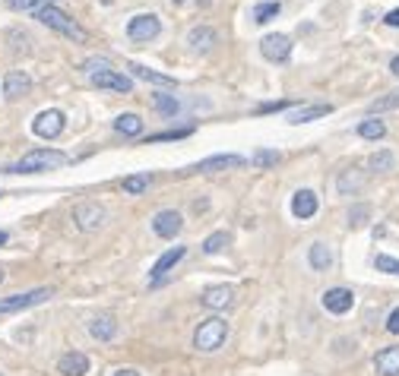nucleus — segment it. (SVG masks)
<instances>
[{"label": "nucleus", "mask_w": 399, "mask_h": 376, "mask_svg": "<svg viewBox=\"0 0 399 376\" xmlns=\"http://www.w3.org/2000/svg\"><path fill=\"white\" fill-rule=\"evenodd\" d=\"M308 263L314 266L317 272H327L330 266H333V250L327 247V244H310V250H308Z\"/></svg>", "instance_id": "obj_23"}, {"label": "nucleus", "mask_w": 399, "mask_h": 376, "mask_svg": "<svg viewBox=\"0 0 399 376\" xmlns=\"http://www.w3.org/2000/svg\"><path fill=\"white\" fill-rule=\"evenodd\" d=\"M64 127H67V118L57 108H48V111H42L32 120V133L42 136V139H57V136L64 133Z\"/></svg>", "instance_id": "obj_5"}, {"label": "nucleus", "mask_w": 399, "mask_h": 376, "mask_svg": "<svg viewBox=\"0 0 399 376\" xmlns=\"http://www.w3.org/2000/svg\"><path fill=\"white\" fill-rule=\"evenodd\" d=\"M89 79H92V86H99V89H114V92H124V95L133 89L130 79L120 76L118 70H92Z\"/></svg>", "instance_id": "obj_10"}, {"label": "nucleus", "mask_w": 399, "mask_h": 376, "mask_svg": "<svg viewBox=\"0 0 399 376\" xmlns=\"http://www.w3.org/2000/svg\"><path fill=\"white\" fill-rule=\"evenodd\" d=\"M73 222L79 224V231H99L105 224V209L99 203H79L73 209Z\"/></svg>", "instance_id": "obj_8"}, {"label": "nucleus", "mask_w": 399, "mask_h": 376, "mask_svg": "<svg viewBox=\"0 0 399 376\" xmlns=\"http://www.w3.org/2000/svg\"><path fill=\"white\" fill-rule=\"evenodd\" d=\"M358 136H361V139H383V136H387V124H383V120L368 118V120L358 124Z\"/></svg>", "instance_id": "obj_26"}, {"label": "nucleus", "mask_w": 399, "mask_h": 376, "mask_svg": "<svg viewBox=\"0 0 399 376\" xmlns=\"http://www.w3.org/2000/svg\"><path fill=\"white\" fill-rule=\"evenodd\" d=\"M225 338H228V323L222 317H209L193 332V348L197 351H215V348H222Z\"/></svg>", "instance_id": "obj_3"}, {"label": "nucleus", "mask_w": 399, "mask_h": 376, "mask_svg": "<svg viewBox=\"0 0 399 376\" xmlns=\"http://www.w3.org/2000/svg\"><path fill=\"white\" fill-rule=\"evenodd\" d=\"M374 370H377V376H399V345H390L383 351H377Z\"/></svg>", "instance_id": "obj_17"}, {"label": "nucleus", "mask_w": 399, "mask_h": 376, "mask_svg": "<svg viewBox=\"0 0 399 376\" xmlns=\"http://www.w3.org/2000/svg\"><path fill=\"white\" fill-rule=\"evenodd\" d=\"M364 183H368V174H364L361 168H346L339 177H336V190H339L342 196H355V193H361Z\"/></svg>", "instance_id": "obj_11"}, {"label": "nucleus", "mask_w": 399, "mask_h": 376, "mask_svg": "<svg viewBox=\"0 0 399 376\" xmlns=\"http://www.w3.org/2000/svg\"><path fill=\"white\" fill-rule=\"evenodd\" d=\"M35 19L38 23H45L48 29H54V32H60V35H67V38H77V42H86V32L79 29L77 23H73L70 16H67L64 10H57L54 4H48V6H38L35 10Z\"/></svg>", "instance_id": "obj_2"}, {"label": "nucleus", "mask_w": 399, "mask_h": 376, "mask_svg": "<svg viewBox=\"0 0 399 376\" xmlns=\"http://www.w3.org/2000/svg\"><path fill=\"white\" fill-rule=\"evenodd\" d=\"M228 247V231H215V234H209L206 241H203V253H219V250H225Z\"/></svg>", "instance_id": "obj_30"}, {"label": "nucleus", "mask_w": 399, "mask_h": 376, "mask_svg": "<svg viewBox=\"0 0 399 376\" xmlns=\"http://www.w3.org/2000/svg\"><path fill=\"white\" fill-rule=\"evenodd\" d=\"M155 108H159L165 118H174L181 105H178V98H174V95H155Z\"/></svg>", "instance_id": "obj_33"}, {"label": "nucleus", "mask_w": 399, "mask_h": 376, "mask_svg": "<svg viewBox=\"0 0 399 376\" xmlns=\"http://www.w3.org/2000/svg\"><path fill=\"white\" fill-rule=\"evenodd\" d=\"M13 6H16V10H35L38 4H42V0H10Z\"/></svg>", "instance_id": "obj_39"}, {"label": "nucleus", "mask_w": 399, "mask_h": 376, "mask_svg": "<svg viewBox=\"0 0 399 376\" xmlns=\"http://www.w3.org/2000/svg\"><path fill=\"white\" fill-rule=\"evenodd\" d=\"M0 282H4V269H0Z\"/></svg>", "instance_id": "obj_44"}, {"label": "nucleus", "mask_w": 399, "mask_h": 376, "mask_svg": "<svg viewBox=\"0 0 399 376\" xmlns=\"http://www.w3.org/2000/svg\"><path fill=\"white\" fill-rule=\"evenodd\" d=\"M371 171H393V165H396V159H393V152H387V149H383V152H374L371 155Z\"/></svg>", "instance_id": "obj_31"}, {"label": "nucleus", "mask_w": 399, "mask_h": 376, "mask_svg": "<svg viewBox=\"0 0 399 376\" xmlns=\"http://www.w3.org/2000/svg\"><path fill=\"white\" fill-rule=\"evenodd\" d=\"M174 4H184V0H174Z\"/></svg>", "instance_id": "obj_45"}, {"label": "nucleus", "mask_w": 399, "mask_h": 376, "mask_svg": "<svg viewBox=\"0 0 399 376\" xmlns=\"http://www.w3.org/2000/svg\"><path fill=\"white\" fill-rule=\"evenodd\" d=\"M4 244H6V231H0V247H4Z\"/></svg>", "instance_id": "obj_43"}, {"label": "nucleus", "mask_w": 399, "mask_h": 376, "mask_svg": "<svg viewBox=\"0 0 399 376\" xmlns=\"http://www.w3.org/2000/svg\"><path fill=\"white\" fill-rule=\"evenodd\" d=\"M114 376H140V373H137V370H130V367H127V370H118Z\"/></svg>", "instance_id": "obj_42"}, {"label": "nucleus", "mask_w": 399, "mask_h": 376, "mask_svg": "<svg viewBox=\"0 0 399 376\" xmlns=\"http://www.w3.org/2000/svg\"><path fill=\"white\" fill-rule=\"evenodd\" d=\"M390 73H393V76H399V57L390 60Z\"/></svg>", "instance_id": "obj_41"}, {"label": "nucleus", "mask_w": 399, "mask_h": 376, "mask_svg": "<svg viewBox=\"0 0 399 376\" xmlns=\"http://www.w3.org/2000/svg\"><path fill=\"white\" fill-rule=\"evenodd\" d=\"M181 228H184V218H181L174 209H162L159 215L152 218V231L159 237H174Z\"/></svg>", "instance_id": "obj_12"}, {"label": "nucleus", "mask_w": 399, "mask_h": 376, "mask_svg": "<svg viewBox=\"0 0 399 376\" xmlns=\"http://www.w3.org/2000/svg\"><path fill=\"white\" fill-rule=\"evenodd\" d=\"M184 256H187V247H172V250H165L159 259H155V266H152V272H150V275H152V282H159V278H165V272H172L174 266H178Z\"/></svg>", "instance_id": "obj_14"}, {"label": "nucleus", "mask_w": 399, "mask_h": 376, "mask_svg": "<svg viewBox=\"0 0 399 376\" xmlns=\"http://www.w3.org/2000/svg\"><path fill=\"white\" fill-rule=\"evenodd\" d=\"M383 23H387V25H393V29H399V10H390Z\"/></svg>", "instance_id": "obj_40"}, {"label": "nucleus", "mask_w": 399, "mask_h": 376, "mask_svg": "<svg viewBox=\"0 0 399 376\" xmlns=\"http://www.w3.org/2000/svg\"><path fill=\"white\" fill-rule=\"evenodd\" d=\"M51 297V288H35V291H26V294H13V297L0 300V313H19V310H29L35 304H45Z\"/></svg>", "instance_id": "obj_7"}, {"label": "nucleus", "mask_w": 399, "mask_h": 376, "mask_svg": "<svg viewBox=\"0 0 399 376\" xmlns=\"http://www.w3.org/2000/svg\"><path fill=\"white\" fill-rule=\"evenodd\" d=\"M333 114V105H301L288 114V124H310V120H320Z\"/></svg>", "instance_id": "obj_18"}, {"label": "nucleus", "mask_w": 399, "mask_h": 376, "mask_svg": "<svg viewBox=\"0 0 399 376\" xmlns=\"http://www.w3.org/2000/svg\"><path fill=\"white\" fill-rule=\"evenodd\" d=\"M387 332H393V335H399V307L393 313L387 317Z\"/></svg>", "instance_id": "obj_37"}, {"label": "nucleus", "mask_w": 399, "mask_h": 376, "mask_svg": "<svg viewBox=\"0 0 399 376\" xmlns=\"http://www.w3.org/2000/svg\"><path fill=\"white\" fill-rule=\"evenodd\" d=\"M232 300H235L232 285H209V288H203V294H200V304L209 307V310H225Z\"/></svg>", "instance_id": "obj_9"}, {"label": "nucleus", "mask_w": 399, "mask_h": 376, "mask_svg": "<svg viewBox=\"0 0 399 376\" xmlns=\"http://www.w3.org/2000/svg\"><path fill=\"white\" fill-rule=\"evenodd\" d=\"M374 266L381 272H390V275H399V259L396 256H387V253H381V256L374 259Z\"/></svg>", "instance_id": "obj_34"}, {"label": "nucleus", "mask_w": 399, "mask_h": 376, "mask_svg": "<svg viewBox=\"0 0 399 376\" xmlns=\"http://www.w3.org/2000/svg\"><path fill=\"white\" fill-rule=\"evenodd\" d=\"M323 307H327L330 313H336V317H342V313H349L352 307H355V294L349 288H330L323 294Z\"/></svg>", "instance_id": "obj_13"}, {"label": "nucleus", "mask_w": 399, "mask_h": 376, "mask_svg": "<svg viewBox=\"0 0 399 376\" xmlns=\"http://www.w3.org/2000/svg\"><path fill=\"white\" fill-rule=\"evenodd\" d=\"M29 89H32L29 73H23V70L6 73V79H4V95L6 98H23V95H29Z\"/></svg>", "instance_id": "obj_16"}, {"label": "nucleus", "mask_w": 399, "mask_h": 376, "mask_svg": "<svg viewBox=\"0 0 399 376\" xmlns=\"http://www.w3.org/2000/svg\"><path fill=\"white\" fill-rule=\"evenodd\" d=\"M279 159L282 155L273 152V149H260V152H254V168H276Z\"/></svg>", "instance_id": "obj_32"}, {"label": "nucleus", "mask_w": 399, "mask_h": 376, "mask_svg": "<svg viewBox=\"0 0 399 376\" xmlns=\"http://www.w3.org/2000/svg\"><path fill=\"white\" fill-rule=\"evenodd\" d=\"M162 32V19L155 13H140L127 23V38L130 42H152L155 35Z\"/></svg>", "instance_id": "obj_4"}, {"label": "nucleus", "mask_w": 399, "mask_h": 376, "mask_svg": "<svg viewBox=\"0 0 399 376\" xmlns=\"http://www.w3.org/2000/svg\"><path fill=\"white\" fill-rule=\"evenodd\" d=\"M150 183H152V174H133V177H124V193L140 196V193H146V190H150Z\"/></svg>", "instance_id": "obj_28"}, {"label": "nucleus", "mask_w": 399, "mask_h": 376, "mask_svg": "<svg viewBox=\"0 0 399 376\" xmlns=\"http://www.w3.org/2000/svg\"><path fill=\"white\" fill-rule=\"evenodd\" d=\"M396 108H399V89H396V92L381 95V98H374V101L368 105V111L377 114V111H396Z\"/></svg>", "instance_id": "obj_29"}, {"label": "nucleus", "mask_w": 399, "mask_h": 376, "mask_svg": "<svg viewBox=\"0 0 399 376\" xmlns=\"http://www.w3.org/2000/svg\"><path fill=\"white\" fill-rule=\"evenodd\" d=\"M279 10H282V4L279 0H266V4H257L254 6V23H269V19H276L279 16Z\"/></svg>", "instance_id": "obj_27"}, {"label": "nucleus", "mask_w": 399, "mask_h": 376, "mask_svg": "<svg viewBox=\"0 0 399 376\" xmlns=\"http://www.w3.org/2000/svg\"><path fill=\"white\" fill-rule=\"evenodd\" d=\"M184 136H191V127H184V130H168V133H155L150 136L146 142H162V139H184Z\"/></svg>", "instance_id": "obj_36"}, {"label": "nucleus", "mask_w": 399, "mask_h": 376, "mask_svg": "<svg viewBox=\"0 0 399 376\" xmlns=\"http://www.w3.org/2000/svg\"><path fill=\"white\" fill-rule=\"evenodd\" d=\"M187 45L197 47V51H209L213 45H219V32L209 29V25H197V29H191V35H187Z\"/></svg>", "instance_id": "obj_21"}, {"label": "nucleus", "mask_w": 399, "mask_h": 376, "mask_svg": "<svg viewBox=\"0 0 399 376\" xmlns=\"http://www.w3.org/2000/svg\"><path fill=\"white\" fill-rule=\"evenodd\" d=\"M89 335L99 341H111L114 335H118V323H114V317H108V313H101L89 323Z\"/></svg>", "instance_id": "obj_22"}, {"label": "nucleus", "mask_w": 399, "mask_h": 376, "mask_svg": "<svg viewBox=\"0 0 399 376\" xmlns=\"http://www.w3.org/2000/svg\"><path fill=\"white\" fill-rule=\"evenodd\" d=\"M57 165H67V155L57 149H32L26 152L16 165H6V174H38V171H51Z\"/></svg>", "instance_id": "obj_1"}, {"label": "nucleus", "mask_w": 399, "mask_h": 376, "mask_svg": "<svg viewBox=\"0 0 399 376\" xmlns=\"http://www.w3.org/2000/svg\"><path fill=\"white\" fill-rule=\"evenodd\" d=\"M260 54L266 60H273V64H286V60L292 57V38L282 35V32H276V35H263Z\"/></svg>", "instance_id": "obj_6"}, {"label": "nucleus", "mask_w": 399, "mask_h": 376, "mask_svg": "<svg viewBox=\"0 0 399 376\" xmlns=\"http://www.w3.org/2000/svg\"><path fill=\"white\" fill-rule=\"evenodd\" d=\"M368 215H371L368 206H355V209L349 212V224H352V228H361V224L368 222Z\"/></svg>", "instance_id": "obj_35"}, {"label": "nucleus", "mask_w": 399, "mask_h": 376, "mask_svg": "<svg viewBox=\"0 0 399 376\" xmlns=\"http://www.w3.org/2000/svg\"><path fill=\"white\" fill-rule=\"evenodd\" d=\"M57 370L64 376H86L89 373V358L83 351H67L64 358L57 360Z\"/></svg>", "instance_id": "obj_15"}, {"label": "nucleus", "mask_w": 399, "mask_h": 376, "mask_svg": "<svg viewBox=\"0 0 399 376\" xmlns=\"http://www.w3.org/2000/svg\"><path fill=\"white\" fill-rule=\"evenodd\" d=\"M292 212L301 218V222L304 218H314L317 215V193L314 190H298L295 200H292Z\"/></svg>", "instance_id": "obj_20"}, {"label": "nucleus", "mask_w": 399, "mask_h": 376, "mask_svg": "<svg viewBox=\"0 0 399 376\" xmlns=\"http://www.w3.org/2000/svg\"><path fill=\"white\" fill-rule=\"evenodd\" d=\"M282 108H288V101H266V105H260V114H266V111H282Z\"/></svg>", "instance_id": "obj_38"}, {"label": "nucleus", "mask_w": 399, "mask_h": 376, "mask_svg": "<svg viewBox=\"0 0 399 376\" xmlns=\"http://www.w3.org/2000/svg\"><path fill=\"white\" fill-rule=\"evenodd\" d=\"M127 70L133 73L137 79H146V83H152V86H165V89H174V79L172 76H165V73H155L150 70V67H140V64H127Z\"/></svg>", "instance_id": "obj_24"}, {"label": "nucleus", "mask_w": 399, "mask_h": 376, "mask_svg": "<svg viewBox=\"0 0 399 376\" xmlns=\"http://www.w3.org/2000/svg\"><path fill=\"white\" fill-rule=\"evenodd\" d=\"M114 130H118L120 136H140L143 133V120H140V114H120V118L114 120Z\"/></svg>", "instance_id": "obj_25"}, {"label": "nucleus", "mask_w": 399, "mask_h": 376, "mask_svg": "<svg viewBox=\"0 0 399 376\" xmlns=\"http://www.w3.org/2000/svg\"><path fill=\"white\" fill-rule=\"evenodd\" d=\"M241 165H245V159H241V155H209V159H203L193 171H203V174H213V171L241 168Z\"/></svg>", "instance_id": "obj_19"}]
</instances>
